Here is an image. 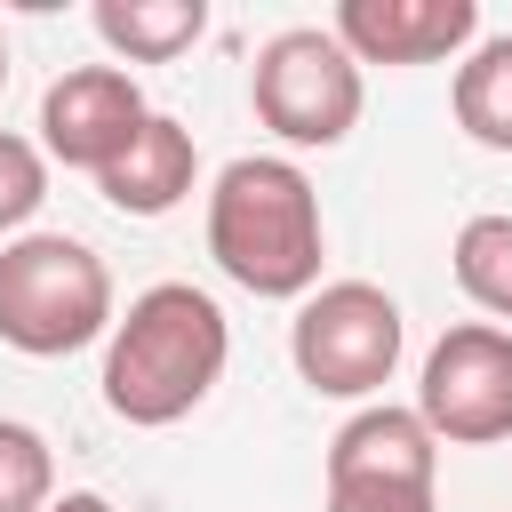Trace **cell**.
<instances>
[{"label":"cell","mask_w":512,"mask_h":512,"mask_svg":"<svg viewBox=\"0 0 512 512\" xmlns=\"http://www.w3.org/2000/svg\"><path fill=\"white\" fill-rule=\"evenodd\" d=\"M0 88H8V32H0Z\"/></svg>","instance_id":"cell-18"},{"label":"cell","mask_w":512,"mask_h":512,"mask_svg":"<svg viewBox=\"0 0 512 512\" xmlns=\"http://www.w3.org/2000/svg\"><path fill=\"white\" fill-rule=\"evenodd\" d=\"M328 472H384V480H440V440L416 408H360L328 440Z\"/></svg>","instance_id":"cell-10"},{"label":"cell","mask_w":512,"mask_h":512,"mask_svg":"<svg viewBox=\"0 0 512 512\" xmlns=\"http://www.w3.org/2000/svg\"><path fill=\"white\" fill-rule=\"evenodd\" d=\"M328 512H440L432 480H384V472H328Z\"/></svg>","instance_id":"cell-15"},{"label":"cell","mask_w":512,"mask_h":512,"mask_svg":"<svg viewBox=\"0 0 512 512\" xmlns=\"http://www.w3.org/2000/svg\"><path fill=\"white\" fill-rule=\"evenodd\" d=\"M208 256L248 296H312L320 256H328L312 176L296 160H280V152L224 160L216 184H208Z\"/></svg>","instance_id":"cell-2"},{"label":"cell","mask_w":512,"mask_h":512,"mask_svg":"<svg viewBox=\"0 0 512 512\" xmlns=\"http://www.w3.org/2000/svg\"><path fill=\"white\" fill-rule=\"evenodd\" d=\"M448 264H456V288L504 328V320H512V216H472V224L456 232Z\"/></svg>","instance_id":"cell-13"},{"label":"cell","mask_w":512,"mask_h":512,"mask_svg":"<svg viewBox=\"0 0 512 512\" xmlns=\"http://www.w3.org/2000/svg\"><path fill=\"white\" fill-rule=\"evenodd\" d=\"M200 184V152H192V128L152 112L104 168H96V192L120 208V216H168L184 192Z\"/></svg>","instance_id":"cell-9"},{"label":"cell","mask_w":512,"mask_h":512,"mask_svg":"<svg viewBox=\"0 0 512 512\" xmlns=\"http://www.w3.org/2000/svg\"><path fill=\"white\" fill-rule=\"evenodd\" d=\"M400 344H408V320L400 304L376 288V280H328L296 304L288 320V360L312 392L328 400H368L392 384L400 368Z\"/></svg>","instance_id":"cell-5"},{"label":"cell","mask_w":512,"mask_h":512,"mask_svg":"<svg viewBox=\"0 0 512 512\" xmlns=\"http://www.w3.org/2000/svg\"><path fill=\"white\" fill-rule=\"evenodd\" d=\"M88 24L120 64H168L208 32V8L200 0H96Z\"/></svg>","instance_id":"cell-11"},{"label":"cell","mask_w":512,"mask_h":512,"mask_svg":"<svg viewBox=\"0 0 512 512\" xmlns=\"http://www.w3.org/2000/svg\"><path fill=\"white\" fill-rule=\"evenodd\" d=\"M456 128L488 152H512V32L472 40V56L456 64Z\"/></svg>","instance_id":"cell-12"},{"label":"cell","mask_w":512,"mask_h":512,"mask_svg":"<svg viewBox=\"0 0 512 512\" xmlns=\"http://www.w3.org/2000/svg\"><path fill=\"white\" fill-rule=\"evenodd\" d=\"M112 336V272L72 232H16L0 248V344L24 360H64Z\"/></svg>","instance_id":"cell-3"},{"label":"cell","mask_w":512,"mask_h":512,"mask_svg":"<svg viewBox=\"0 0 512 512\" xmlns=\"http://www.w3.org/2000/svg\"><path fill=\"white\" fill-rule=\"evenodd\" d=\"M40 200H48V160H40V144H24V136L0 128V232H16Z\"/></svg>","instance_id":"cell-16"},{"label":"cell","mask_w":512,"mask_h":512,"mask_svg":"<svg viewBox=\"0 0 512 512\" xmlns=\"http://www.w3.org/2000/svg\"><path fill=\"white\" fill-rule=\"evenodd\" d=\"M48 512H112V504H104V496H96V488H72V496H56V504H48Z\"/></svg>","instance_id":"cell-17"},{"label":"cell","mask_w":512,"mask_h":512,"mask_svg":"<svg viewBox=\"0 0 512 512\" xmlns=\"http://www.w3.org/2000/svg\"><path fill=\"white\" fill-rule=\"evenodd\" d=\"M416 416L440 448H488L512 440V328L456 320L416 376Z\"/></svg>","instance_id":"cell-6"},{"label":"cell","mask_w":512,"mask_h":512,"mask_svg":"<svg viewBox=\"0 0 512 512\" xmlns=\"http://www.w3.org/2000/svg\"><path fill=\"white\" fill-rule=\"evenodd\" d=\"M144 120H152V104H144L128 64H72L40 96V160H64V168L96 176Z\"/></svg>","instance_id":"cell-7"},{"label":"cell","mask_w":512,"mask_h":512,"mask_svg":"<svg viewBox=\"0 0 512 512\" xmlns=\"http://www.w3.org/2000/svg\"><path fill=\"white\" fill-rule=\"evenodd\" d=\"M328 32L352 64H440L480 40L472 0H336Z\"/></svg>","instance_id":"cell-8"},{"label":"cell","mask_w":512,"mask_h":512,"mask_svg":"<svg viewBox=\"0 0 512 512\" xmlns=\"http://www.w3.org/2000/svg\"><path fill=\"white\" fill-rule=\"evenodd\" d=\"M56 504V456L32 424L0 416V512H48Z\"/></svg>","instance_id":"cell-14"},{"label":"cell","mask_w":512,"mask_h":512,"mask_svg":"<svg viewBox=\"0 0 512 512\" xmlns=\"http://www.w3.org/2000/svg\"><path fill=\"white\" fill-rule=\"evenodd\" d=\"M224 360H232L224 304L192 280H160L104 336V408L136 432H160L216 392Z\"/></svg>","instance_id":"cell-1"},{"label":"cell","mask_w":512,"mask_h":512,"mask_svg":"<svg viewBox=\"0 0 512 512\" xmlns=\"http://www.w3.org/2000/svg\"><path fill=\"white\" fill-rule=\"evenodd\" d=\"M248 104L256 120L280 136V144H304V152H328L360 128V64L344 56V40L328 24H288L256 48L248 64Z\"/></svg>","instance_id":"cell-4"}]
</instances>
